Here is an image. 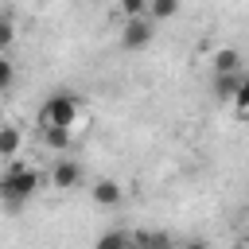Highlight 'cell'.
I'll use <instances>...</instances> for the list:
<instances>
[{
	"mask_svg": "<svg viewBox=\"0 0 249 249\" xmlns=\"http://www.w3.org/2000/svg\"><path fill=\"white\" fill-rule=\"evenodd\" d=\"M241 74H245V70H241ZM241 74H222V78H214V97L226 101V105H233L237 86H241Z\"/></svg>",
	"mask_w": 249,
	"mask_h": 249,
	"instance_id": "30bf717a",
	"label": "cell"
},
{
	"mask_svg": "<svg viewBox=\"0 0 249 249\" xmlns=\"http://www.w3.org/2000/svg\"><path fill=\"white\" fill-rule=\"evenodd\" d=\"M128 249H175L167 230H128Z\"/></svg>",
	"mask_w": 249,
	"mask_h": 249,
	"instance_id": "8992f818",
	"label": "cell"
},
{
	"mask_svg": "<svg viewBox=\"0 0 249 249\" xmlns=\"http://www.w3.org/2000/svg\"><path fill=\"white\" fill-rule=\"evenodd\" d=\"M187 249H210V245H206L202 237H195V241H187Z\"/></svg>",
	"mask_w": 249,
	"mask_h": 249,
	"instance_id": "e0dca14e",
	"label": "cell"
},
{
	"mask_svg": "<svg viewBox=\"0 0 249 249\" xmlns=\"http://www.w3.org/2000/svg\"><path fill=\"white\" fill-rule=\"evenodd\" d=\"M39 191H43V175H39L35 167L19 163V160L0 175V202H4L8 210H19V206L31 202Z\"/></svg>",
	"mask_w": 249,
	"mask_h": 249,
	"instance_id": "7a4b0ae2",
	"label": "cell"
},
{
	"mask_svg": "<svg viewBox=\"0 0 249 249\" xmlns=\"http://www.w3.org/2000/svg\"><path fill=\"white\" fill-rule=\"evenodd\" d=\"M8 124V113H4V101H0V128Z\"/></svg>",
	"mask_w": 249,
	"mask_h": 249,
	"instance_id": "ac0fdd59",
	"label": "cell"
},
{
	"mask_svg": "<svg viewBox=\"0 0 249 249\" xmlns=\"http://www.w3.org/2000/svg\"><path fill=\"white\" fill-rule=\"evenodd\" d=\"M12 43H16V19L12 16H0V58L12 51Z\"/></svg>",
	"mask_w": 249,
	"mask_h": 249,
	"instance_id": "4fadbf2b",
	"label": "cell"
},
{
	"mask_svg": "<svg viewBox=\"0 0 249 249\" xmlns=\"http://www.w3.org/2000/svg\"><path fill=\"white\" fill-rule=\"evenodd\" d=\"M89 195H93V202H97L101 210H113V206L124 202V187H121L117 179H97V183L89 187Z\"/></svg>",
	"mask_w": 249,
	"mask_h": 249,
	"instance_id": "52a82bcc",
	"label": "cell"
},
{
	"mask_svg": "<svg viewBox=\"0 0 249 249\" xmlns=\"http://www.w3.org/2000/svg\"><path fill=\"white\" fill-rule=\"evenodd\" d=\"M93 249H128V230H105L97 241H93Z\"/></svg>",
	"mask_w": 249,
	"mask_h": 249,
	"instance_id": "7c38bea8",
	"label": "cell"
},
{
	"mask_svg": "<svg viewBox=\"0 0 249 249\" xmlns=\"http://www.w3.org/2000/svg\"><path fill=\"white\" fill-rule=\"evenodd\" d=\"M179 16V0H148V23L156 27L160 19H171Z\"/></svg>",
	"mask_w": 249,
	"mask_h": 249,
	"instance_id": "8fae6325",
	"label": "cell"
},
{
	"mask_svg": "<svg viewBox=\"0 0 249 249\" xmlns=\"http://www.w3.org/2000/svg\"><path fill=\"white\" fill-rule=\"evenodd\" d=\"M233 109H237V113H249V66H245V74H241V86H237Z\"/></svg>",
	"mask_w": 249,
	"mask_h": 249,
	"instance_id": "9a60e30c",
	"label": "cell"
},
{
	"mask_svg": "<svg viewBox=\"0 0 249 249\" xmlns=\"http://www.w3.org/2000/svg\"><path fill=\"white\" fill-rule=\"evenodd\" d=\"M230 249H249V241H237V245H230Z\"/></svg>",
	"mask_w": 249,
	"mask_h": 249,
	"instance_id": "d6986e66",
	"label": "cell"
},
{
	"mask_svg": "<svg viewBox=\"0 0 249 249\" xmlns=\"http://www.w3.org/2000/svg\"><path fill=\"white\" fill-rule=\"evenodd\" d=\"M152 39H156V27L148 23V16L144 19H124V27H121V51L136 54V51L152 47Z\"/></svg>",
	"mask_w": 249,
	"mask_h": 249,
	"instance_id": "3957f363",
	"label": "cell"
},
{
	"mask_svg": "<svg viewBox=\"0 0 249 249\" xmlns=\"http://www.w3.org/2000/svg\"><path fill=\"white\" fill-rule=\"evenodd\" d=\"M82 117H86L82 97L70 93V89H58V93H51V97L39 105L35 124H39V128H70V132H78V128H82Z\"/></svg>",
	"mask_w": 249,
	"mask_h": 249,
	"instance_id": "6da1fadb",
	"label": "cell"
},
{
	"mask_svg": "<svg viewBox=\"0 0 249 249\" xmlns=\"http://www.w3.org/2000/svg\"><path fill=\"white\" fill-rule=\"evenodd\" d=\"M210 70H214V78H222V74H241V70H245V54H241L237 47H218V51L210 54Z\"/></svg>",
	"mask_w": 249,
	"mask_h": 249,
	"instance_id": "5b68a950",
	"label": "cell"
},
{
	"mask_svg": "<svg viewBox=\"0 0 249 249\" xmlns=\"http://www.w3.org/2000/svg\"><path fill=\"white\" fill-rule=\"evenodd\" d=\"M23 128H16V124H4L0 128V160H12L16 163V156L23 152Z\"/></svg>",
	"mask_w": 249,
	"mask_h": 249,
	"instance_id": "9c48e42d",
	"label": "cell"
},
{
	"mask_svg": "<svg viewBox=\"0 0 249 249\" xmlns=\"http://www.w3.org/2000/svg\"><path fill=\"white\" fill-rule=\"evenodd\" d=\"M12 78H16V70H12V62L8 58H0V93L12 86Z\"/></svg>",
	"mask_w": 249,
	"mask_h": 249,
	"instance_id": "2e32d148",
	"label": "cell"
},
{
	"mask_svg": "<svg viewBox=\"0 0 249 249\" xmlns=\"http://www.w3.org/2000/svg\"><path fill=\"white\" fill-rule=\"evenodd\" d=\"M124 19H144L148 16V0H121V8H117Z\"/></svg>",
	"mask_w": 249,
	"mask_h": 249,
	"instance_id": "5bb4252c",
	"label": "cell"
},
{
	"mask_svg": "<svg viewBox=\"0 0 249 249\" xmlns=\"http://www.w3.org/2000/svg\"><path fill=\"white\" fill-rule=\"evenodd\" d=\"M82 175H86V171H82V163H78V160H70V156H58L47 179H51V187H58V191H74V187L82 183Z\"/></svg>",
	"mask_w": 249,
	"mask_h": 249,
	"instance_id": "277c9868",
	"label": "cell"
},
{
	"mask_svg": "<svg viewBox=\"0 0 249 249\" xmlns=\"http://www.w3.org/2000/svg\"><path fill=\"white\" fill-rule=\"evenodd\" d=\"M74 144V132L70 128H39V148L54 152V156H66Z\"/></svg>",
	"mask_w": 249,
	"mask_h": 249,
	"instance_id": "ba28073f",
	"label": "cell"
}]
</instances>
